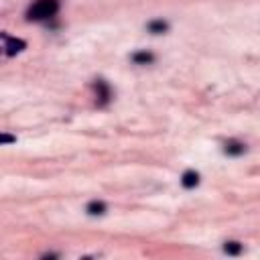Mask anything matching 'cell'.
<instances>
[{
	"instance_id": "obj_1",
	"label": "cell",
	"mask_w": 260,
	"mask_h": 260,
	"mask_svg": "<svg viewBox=\"0 0 260 260\" xmlns=\"http://www.w3.org/2000/svg\"><path fill=\"white\" fill-rule=\"evenodd\" d=\"M57 10H59V0H37L28 8L26 16H28V20H47V18L55 16Z\"/></svg>"
},
{
	"instance_id": "obj_2",
	"label": "cell",
	"mask_w": 260,
	"mask_h": 260,
	"mask_svg": "<svg viewBox=\"0 0 260 260\" xmlns=\"http://www.w3.org/2000/svg\"><path fill=\"white\" fill-rule=\"evenodd\" d=\"M2 43H4V53L8 55V57H14V55H18L24 47H26V43L22 41V39H16V37H8V35H2Z\"/></svg>"
},
{
	"instance_id": "obj_3",
	"label": "cell",
	"mask_w": 260,
	"mask_h": 260,
	"mask_svg": "<svg viewBox=\"0 0 260 260\" xmlns=\"http://www.w3.org/2000/svg\"><path fill=\"white\" fill-rule=\"evenodd\" d=\"M181 183H183V187L193 189V187L199 183V175H197L195 171H185V173H183V177H181Z\"/></svg>"
},
{
	"instance_id": "obj_4",
	"label": "cell",
	"mask_w": 260,
	"mask_h": 260,
	"mask_svg": "<svg viewBox=\"0 0 260 260\" xmlns=\"http://www.w3.org/2000/svg\"><path fill=\"white\" fill-rule=\"evenodd\" d=\"M95 93L100 98V104H108V100H110V87L106 85V81H98L95 83Z\"/></svg>"
},
{
	"instance_id": "obj_5",
	"label": "cell",
	"mask_w": 260,
	"mask_h": 260,
	"mask_svg": "<svg viewBox=\"0 0 260 260\" xmlns=\"http://www.w3.org/2000/svg\"><path fill=\"white\" fill-rule=\"evenodd\" d=\"M228 154H242L244 152V144L242 142H236V140H230V142H225V148H223Z\"/></svg>"
},
{
	"instance_id": "obj_6",
	"label": "cell",
	"mask_w": 260,
	"mask_h": 260,
	"mask_svg": "<svg viewBox=\"0 0 260 260\" xmlns=\"http://www.w3.org/2000/svg\"><path fill=\"white\" fill-rule=\"evenodd\" d=\"M223 252L236 256V254L242 252V244H240V242H225V244H223Z\"/></svg>"
},
{
	"instance_id": "obj_7",
	"label": "cell",
	"mask_w": 260,
	"mask_h": 260,
	"mask_svg": "<svg viewBox=\"0 0 260 260\" xmlns=\"http://www.w3.org/2000/svg\"><path fill=\"white\" fill-rule=\"evenodd\" d=\"M132 59H134V63H142V65H146V63H150L154 57H152L150 53H146V51H140V53H134Z\"/></svg>"
},
{
	"instance_id": "obj_8",
	"label": "cell",
	"mask_w": 260,
	"mask_h": 260,
	"mask_svg": "<svg viewBox=\"0 0 260 260\" xmlns=\"http://www.w3.org/2000/svg\"><path fill=\"white\" fill-rule=\"evenodd\" d=\"M87 211H89L91 215H102V213L106 211V205H104L102 201H91V203L87 205Z\"/></svg>"
},
{
	"instance_id": "obj_9",
	"label": "cell",
	"mask_w": 260,
	"mask_h": 260,
	"mask_svg": "<svg viewBox=\"0 0 260 260\" xmlns=\"http://www.w3.org/2000/svg\"><path fill=\"white\" fill-rule=\"evenodd\" d=\"M148 30L150 32H165L167 30V22L165 20H152V22H148Z\"/></svg>"
},
{
	"instance_id": "obj_10",
	"label": "cell",
	"mask_w": 260,
	"mask_h": 260,
	"mask_svg": "<svg viewBox=\"0 0 260 260\" xmlns=\"http://www.w3.org/2000/svg\"><path fill=\"white\" fill-rule=\"evenodd\" d=\"M0 140H2L4 144H8V142H16V138H14V136H8V134H2Z\"/></svg>"
}]
</instances>
